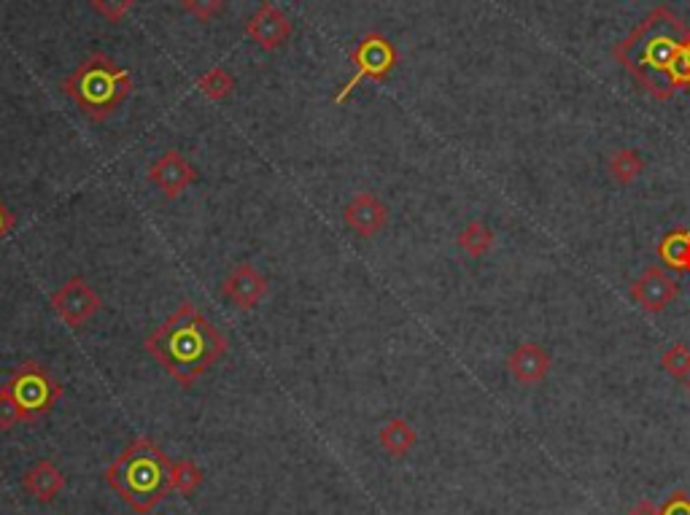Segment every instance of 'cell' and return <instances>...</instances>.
<instances>
[{
  "label": "cell",
  "instance_id": "cell-5",
  "mask_svg": "<svg viewBox=\"0 0 690 515\" xmlns=\"http://www.w3.org/2000/svg\"><path fill=\"white\" fill-rule=\"evenodd\" d=\"M5 389L14 397L16 407H20L22 424L38 422L63 400V386L54 380V375L41 362H25V365L16 367L9 375Z\"/></svg>",
  "mask_w": 690,
  "mask_h": 515
},
{
  "label": "cell",
  "instance_id": "cell-17",
  "mask_svg": "<svg viewBox=\"0 0 690 515\" xmlns=\"http://www.w3.org/2000/svg\"><path fill=\"white\" fill-rule=\"evenodd\" d=\"M607 171L613 173L615 181L628 187V184H633L644 173V160L637 149H618L610 154Z\"/></svg>",
  "mask_w": 690,
  "mask_h": 515
},
{
  "label": "cell",
  "instance_id": "cell-6",
  "mask_svg": "<svg viewBox=\"0 0 690 515\" xmlns=\"http://www.w3.org/2000/svg\"><path fill=\"white\" fill-rule=\"evenodd\" d=\"M353 60V76L348 78L338 95H335V103H346L348 95L364 81H386L391 74H394L397 63H400V54H397L394 43L384 36V33H367L362 41L356 43V49L351 52Z\"/></svg>",
  "mask_w": 690,
  "mask_h": 515
},
{
  "label": "cell",
  "instance_id": "cell-8",
  "mask_svg": "<svg viewBox=\"0 0 690 515\" xmlns=\"http://www.w3.org/2000/svg\"><path fill=\"white\" fill-rule=\"evenodd\" d=\"M146 178H149V181L154 184L162 194H165V200H178L184 194V189L192 187L200 176H198V167H195L192 162L181 154V151L167 149L165 154H162L160 160L149 167Z\"/></svg>",
  "mask_w": 690,
  "mask_h": 515
},
{
  "label": "cell",
  "instance_id": "cell-18",
  "mask_svg": "<svg viewBox=\"0 0 690 515\" xmlns=\"http://www.w3.org/2000/svg\"><path fill=\"white\" fill-rule=\"evenodd\" d=\"M456 243H459V249L464 251V254L473 256V260H478V256H486L488 249L493 246V233H491V227H488V224H484V222H469L467 227L459 233Z\"/></svg>",
  "mask_w": 690,
  "mask_h": 515
},
{
  "label": "cell",
  "instance_id": "cell-20",
  "mask_svg": "<svg viewBox=\"0 0 690 515\" xmlns=\"http://www.w3.org/2000/svg\"><path fill=\"white\" fill-rule=\"evenodd\" d=\"M198 89L208 100H213V103H222V100H227L235 92V76L227 68H222V65H216V68L205 71L200 76Z\"/></svg>",
  "mask_w": 690,
  "mask_h": 515
},
{
  "label": "cell",
  "instance_id": "cell-19",
  "mask_svg": "<svg viewBox=\"0 0 690 515\" xmlns=\"http://www.w3.org/2000/svg\"><path fill=\"white\" fill-rule=\"evenodd\" d=\"M203 486V469L198 467L189 459H181V462H173L171 467V489L178 491L181 497H195Z\"/></svg>",
  "mask_w": 690,
  "mask_h": 515
},
{
  "label": "cell",
  "instance_id": "cell-22",
  "mask_svg": "<svg viewBox=\"0 0 690 515\" xmlns=\"http://www.w3.org/2000/svg\"><path fill=\"white\" fill-rule=\"evenodd\" d=\"M136 0H89V9L98 16H103L111 25H120L127 14L133 11Z\"/></svg>",
  "mask_w": 690,
  "mask_h": 515
},
{
  "label": "cell",
  "instance_id": "cell-1",
  "mask_svg": "<svg viewBox=\"0 0 690 515\" xmlns=\"http://www.w3.org/2000/svg\"><path fill=\"white\" fill-rule=\"evenodd\" d=\"M613 54L655 100L690 89V27L666 5L650 11Z\"/></svg>",
  "mask_w": 690,
  "mask_h": 515
},
{
  "label": "cell",
  "instance_id": "cell-3",
  "mask_svg": "<svg viewBox=\"0 0 690 515\" xmlns=\"http://www.w3.org/2000/svg\"><path fill=\"white\" fill-rule=\"evenodd\" d=\"M171 467L173 462L154 440L136 438L105 467V483L138 515H149L173 491Z\"/></svg>",
  "mask_w": 690,
  "mask_h": 515
},
{
  "label": "cell",
  "instance_id": "cell-4",
  "mask_svg": "<svg viewBox=\"0 0 690 515\" xmlns=\"http://www.w3.org/2000/svg\"><path fill=\"white\" fill-rule=\"evenodd\" d=\"M60 89L81 109L84 116L100 125L130 98L133 76L120 68L109 54L92 52L71 76L60 81Z\"/></svg>",
  "mask_w": 690,
  "mask_h": 515
},
{
  "label": "cell",
  "instance_id": "cell-24",
  "mask_svg": "<svg viewBox=\"0 0 690 515\" xmlns=\"http://www.w3.org/2000/svg\"><path fill=\"white\" fill-rule=\"evenodd\" d=\"M20 422H22L20 407H16L14 397H11L9 389L3 386V389H0V429L9 432V429H14Z\"/></svg>",
  "mask_w": 690,
  "mask_h": 515
},
{
  "label": "cell",
  "instance_id": "cell-13",
  "mask_svg": "<svg viewBox=\"0 0 690 515\" xmlns=\"http://www.w3.org/2000/svg\"><path fill=\"white\" fill-rule=\"evenodd\" d=\"M551 367H553L551 354H548V351L537 343L518 346V349H515L507 360L510 375H513V378L524 386L542 384V380L548 378V373H551Z\"/></svg>",
  "mask_w": 690,
  "mask_h": 515
},
{
  "label": "cell",
  "instance_id": "cell-14",
  "mask_svg": "<svg viewBox=\"0 0 690 515\" xmlns=\"http://www.w3.org/2000/svg\"><path fill=\"white\" fill-rule=\"evenodd\" d=\"M22 486H25L27 497H33L41 505H49L65 489V475L58 464L49 462V459H41V462L27 469Z\"/></svg>",
  "mask_w": 690,
  "mask_h": 515
},
{
  "label": "cell",
  "instance_id": "cell-16",
  "mask_svg": "<svg viewBox=\"0 0 690 515\" xmlns=\"http://www.w3.org/2000/svg\"><path fill=\"white\" fill-rule=\"evenodd\" d=\"M378 442L389 456L402 459L413 451L415 442H418V435H415V429L405 418H391V422H386L384 427H380Z\"/></svg>",
  "mask_w": 690,
  "mask_h": 515
},
{
  "label": "cell",
  "instance_id": "cell-10",
  "mask_svg": "<svg viewBox=\"0 0 690 515\" xmlns=\"http://www.w3.org/2000/svg\"><path fill=\"white\" fill-rule=\"evenodd\" d=\"M246 36L265 52H276L291 38V22L278 5L262 3L256 14L246 22Z\"/></svg>",
  "mask_w": 690,
  "mask_h": 515
},
{
  "label": "cell",
  "instance_id": "cell-21",
  "mask_svg": "<svg viewBox=\"0 0 690 515\" xmlns=\"http://www.w3.org/2000/svg\"><path fill=\"white\" fill-rule=\"evenodd\" d=\"M661 367L666 375H672L675 380H688L690 378V349L688 346L677 343L669 351H664L661 356Z\"/></svg>",
  "mask_w": 690,
  "mask_h": 515
},
{
  "label": "cell",
  "instance_id": "cell-27",
  "mask_svg": "<svg viewBox=\"0 0 690 515\" xmlns=\"http://www.w3.org/2000/svg\"><path fill=\"white\" fill-rule=\"evenodd\" d=\"M628 515H658V507H655L650 500H642Z\"/></svg>",
  "mask_w": 690,
  "mask_h": 515
},
{
  "label": "cell",
  "instance_id": "cell-15",
  "mask_svg": "<svg viewBox=\"0 0 690 515\" xmlns=\"http://www.w3.org/2000/svg\"><path fill=\"white\" fill-rule=\"evenodd\" d=\"M655 254L664 262L669 271L682 273L688 276L690 273V229L688 227H672L664 238L655 246Z\"/></svg>",
  "mask_w": 690,
  "mask_h": 515
},
{
  "label": "cell",
  "instance_id": "cell-7",
  "mask_svg": "<svg viewBox=\"0 0 690 515\" xmlns=\"http://www.w3.org/2000/svg\"><path fill=\"white\" fill-rule=\"evenodd\" d=\"M100 305H103L100 294L95 292V289L89 287L87 278L81 276L68 278V281L52 294V311L63 318V324H68L73 329L84 327V324L100 311Z\"/></svg>",
  "mask_w": 690,
  "mask_h": 515
},
{
  "label": "cell",
  "instance_id": "cell-2",
  "mask_svg": "<svg viewBox=\"0 0 690 515\" xmlns=\"http://www.w3.org/2000/svg\"><path fill=\"white\" fill-rule=\"evenodd\" d=\"M146 351L165 367V373L184 389H192L205 369L227 354V338L198 311L195 302H181L146 338Z\"/></svg>",
  "mask_w": 690,
  "mask_h": 515
},
{
  "label": "cell",
  "instance_id": "cell-11",
  "mask_svg": "<svg viewBox=\"0 0 690 515\" xmlns=\"http://www.w3.org/2000/svg\"><path fill=\"white\" fill-rule=\"evenodd\" d=\"M343 222L359 238H375L389 224V209L378 194L359 192L343 209Z\"/></svg>",
  "mask_w": 690,
  "mask_h": 515
},
{
  "label": "cell",
  "instance_id": "cell-9",
  "mask_svg": "<svg viewBox=\"0 0 690 515\" xmlns=\"http://www.w3.org/2000/svg\"><path fill=\"white\" fill-rule=\"evenodd\" d=\"M628 294H631V300L637 302L644 313H661L677 300V294H680V284H677L675 278L664 271V267L653 265L631 284Z\"/></svg>",
  "mask_w": 690,
  "mask_h": 515
},
{
  "label": "cell",
  "instance_id": "cell-23",
  "mask_svg": "<svg viewBox=\"0 0 690 515\" xmlns=\"http://www.w3.org/2000/svg\"><path fill=\"white\" fill-rule=\"evenodd\" d=\"M224 3H227V0H181V9L187 11V14H192L195 20L211 22L213 16L224 9Z\"/></svg>",
  "mask_w": 690,
  "mask_h": 515
},
{
  "label": "cell",
  "instance_id": "cell-25",
  "mask_svg": "<svg viewBox=\"0 0 690 515\" xmlns=\"http://www.w3.org/2000/svg\"><path fill=\"white\" fill-rule=\"evenodd\" d=\"M658 515H690V494L686 489H677L661 502Z\"/></svg>",
  "mask_w": 690,
  "mask_h": 515
},
{
  "label": "cell",
  "instance_id": "cell-26",
  "mask_svg": "<svg viewBox=\"0 0 690 515\" xmlns=\"http://www.w3.org/2000/svg\"><path fill=\"white\" fill-rule=\"evenodd\" d=\"M14 214H11L9 209H5V203L3 200H0V240L5 238V235L11 233V227H14Z\"/></svg>",
  "mask_w": 690,
  "mask_h": 515
},
{
  "label": "cell",
  "instance_id": "cell-28",
  "mask_svg": "<svg viewBox=\"0 0 690 515\" xmlns=\"http://www.w3.org/2000/svg\"><path fill=\"white\" fill-rule=\"evenodd\" d=\"M688 391H690V378H688Z\"/></svg>",
  "mask_w": 690,
  "mask_h": 515
},
{
  "label": "cell",
  "instance_id": "cell-12",
  "mask_svg": "<svg viewBox=\"0 0 690 515\" xmlns=\"http://www.w3.org/2000/svg\"><path fill=\"white\" fill-rule=\"evenodd\" d=\"M222 294L240 311H254L267 294V278L254 265L243 262L222 284Z\"/></svg>",
  "mask_w": 690,
  "mask_h": 515
}]
</instances>
